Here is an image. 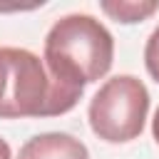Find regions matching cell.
I'll return each instance as SVG.
<instances>
[{
    "instance_id": "6da1fadb",
    "label": "cell",
    "mask_w": 159,
    "mask_h": 159,
    "mask_svg": "<svg viewBox=\"0 0 159 159\" xmlns=\"http://www.w3.org/2000/svg\"><path fill=\"white\" fill-rule=\"evenodd\" d=\"M112 32L87 12H72L60 17L45 37L42 62L47 72L55 80L80 89L104 77L112 67Z\"/></svg>"
},
{
    "instance_id": "7a4b0ae2",
    "label": "cell",
    "mask_w": 159,
    "mask_h": 159,
    "mask_svg": "<svg viewBox=\"0 0 159 159\" xmlns=\"http://www.w3.org/2000/svg\"><path fill=\"white\" fill-rule=\"evenodd\" d=\"M5 55L10 62V82L0 107V119L60 117L80 102L82 89L55 80L35 52L5 47Z\"/></svg>"
},
{
    "instance_id": "3957f363",
    "label": "cell",
    "mask_w": 159,
    "mask_h": 159,
    "mask_svg": "<svg viewBox=\"0 0 159 159\" xmlns=\"http://www.w3.org/2000/svg\"><path fill=\"white\" fill-rule=\"evenodd\" d=\"M149 112V92L144 82L134 75H117L107 80L89 99V127L92 132L109 142L122 144L142 134Z\"/></svg>"
},
{
    "instance_id": "277c9868",
    "label": "cell",
    "mask_w": 159,
    "mask_h": 159,
    "mask_svg": "<svg viewBox=\"0 0 159 159\" xmlns=\"http://www.w3.org/2000/svg\"><path fill=\"white\" fill-rule=\"evenodd\" d=\"M17 159H89L84 142L67 132H45L27 139Z\"/></svg>"
},
{
    "instance_id": "5b68a950",
    "label": "cell",
    "mask_w": 159,
    "mask_h": 159,
    "mask_svg": "<svg viewBox=\"0 0 159 159\" xmlns=\"http://www.w3.org/2000/svg\"><path fill=\"white\" fill-rule=\"evenodd\" d=\"M99 7L117 22H142L159 10V0H102Z\"/></svg>"
},
{
    "instance_id": "8992f818",
    "label": "cell",
    "mask_w": 159,
    "mask_h": 159,
    "mask_svg": "<svg viewBox=\"0 0 159 159\" xmlns=\"http://www.w3.org/2000/svg\"><path fill=\"white\" fill-rule=\"evenodd\" d=\"M144 65H147L149 75L159 82V25L152 30V35L144 45Z\"/></svg>"
},
{
    "instance_id": "52a82bcc",
    "label": "cell",
    "mask_w": 159,
    "mask_h": 159,
    "mask_svg": "<svg viewBox=\"0 0 159 159\" xmlns=\"http://www.w3.org/2000/svg\"><path fill=\"white\" fill-rule=\"evenodd\" d=\"M7 82H10V62H7L5 47H0V107H2L5 94H7Z\"/></svg>"
},
{
    "instance_id": "ba28073f",
    "label": "cell",
    "mask_w": 159,
    "mask_h": 159,
    "mask_svg": "<svg viewBox=\"0 0 159 159\" xmlns=\"http://www.w3.org/2000/svg\"><path fill=\"white\" fill-rule=\"evenodd\" d=\"M0 159H12V152H10V144L0 137Z\"/></svg>"
},
{
    "instance_id": "9c48e42d",
    "label": "cell",
    "mask_w": 159,
    "mask_h": 159,
    "mask_svg": "<svg viewBox=\"0 0 159 159\" xmlns=\"http://www.w3.org/2000/svg\"><path fill=\"white\" fill-rule=\"evenodd\" d=\"M152 134H154V139L159 144V109L154 112V119H152Z\"/></svg>"
}]
</instances>
